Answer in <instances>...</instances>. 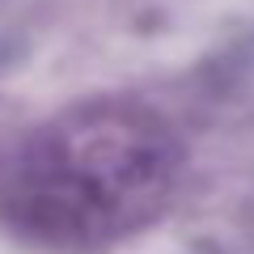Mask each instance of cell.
Masks as SVG:
<instances>
[{
	"mask_svg": "<svg viewBox=\"0 0 254 254\" xmlns=\"http://www.w3.org/2000/svg\"><path fill=\"white\" fill-rule=\"evenodd\" d=\"M182 174V140L140 102H85L0 157V216L26 242L93 254L144 229Z\"/></svg>",
	"mask_w": 254,
	"mask_h": 254,
	"instance_id": "obj_1",
	"label": "cell"
}]
</instances>
